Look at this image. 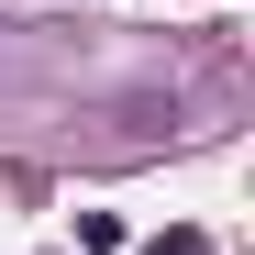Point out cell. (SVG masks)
Wrapping results in <instances>:
<instances>
[{
	"instance_id": "obj_1",
	"label": "cell",
	"mask_w": 255,
	"mask_h": 255,
	"mask_svg": "<svg viewBox=\"0 0 255 255\" xmlns=\"http://www.w3.org/2000/svg\"><path fill=\"white\" fill-rule=\"evenodd\" d=\"M144 255H211V233H189V222H166V233H155Z\"/></svg>"
}]
</instances>
